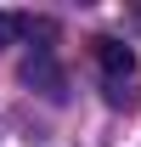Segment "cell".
<instances>
[{"label":"cell","instance_id":"1","mask_svg":"<svg viewBox=\"0 0 141 147\" xmlns=\"http://www.w3.org/2000/svg\"><path fill=\"white\" fill-rule=\"evenodd\" d=\"M23 85H34L45 102H62V96H68V79H62V68L51 62V45H34V51H28V62H23Z\"/></svg>","mask_w":141,"mask_h":147},{"label":"cell","instance_id":"2","mask_svg":"<svg viewBox=\"0 0 141 147\" xmlns=\"http://www.w3.org/2000/svg\"><path fill=\"white\" fill-rule=\"evenodd\" d=\"M96 62H102L107 85H136V51L124 45V40H96Z\"/></svg>","mask_w":141,"mask_h":147},{"label":"cell","instance_id":"3","mask_svg":"<svg viewBox=\"0 0 141 147\" xmlns=\"http://www.w3.org/2000/svg\"><path fill=\"white\" fill-rule=\"evenodd\" d=\"M34 40V17L28 11H0V45H11V40Z\"/></svg>","mask_w":141,"mask_h":147}]
</instances>
